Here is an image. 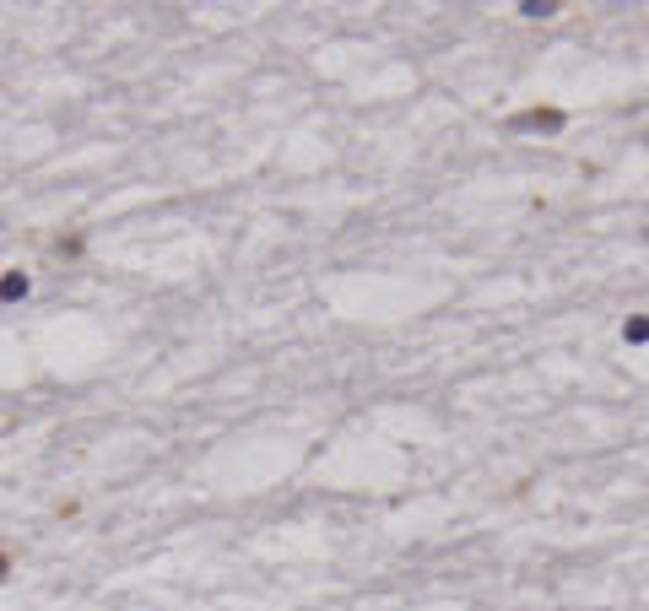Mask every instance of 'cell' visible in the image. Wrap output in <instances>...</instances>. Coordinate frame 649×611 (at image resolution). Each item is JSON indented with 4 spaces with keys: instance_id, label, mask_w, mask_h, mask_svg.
<instances>
[{
    "instance_id": "cell-1",
    "label": "cell",
    "mask_w": 649,
    "mask_h": 611,
    "mask_svg": "<svg viewBox=\"0 0 649 611\" xmlns=\"http://www.w3.org/2000/svg\"><path fill=\"white\" fill-rule=\"evenodd\" d=\"M509 125H514V130H563L568 114H563V109H520Z\"/></svg>"
},
{
    "instance_id": "cell-2",
    "label": "cell",
    "mask_w": 649,
    "mask_h": 611,
    "mask_svg": "<svg viewBox=\"0 0 649 611\" xmlns=\"http://www.w3.org/2000/svg\"><path fill=\"white\" fill-rule=\"evenodd\" d=\"M28 292H33L28 271H6V276H0V303H17V298H28Z\"/></svg>"
},
{
    "instance_id": "cell-3",
    "label": "cell",
    "mask_w": 649,
    "mask_h": 611,
    "mask_svg": "<svg viewBox=\"0 0 649 611\" xmlns=\"http://www.w3.org/2000/svg\"><path fill=\"white\" fill-rule=\"evenodd\" d=\"M622 341H633V347H644V341H649V314H633V320L622 325Z\"/></svg>"
},
{
    "instance_id": "cell-4",
    "label": "cell",
    "mask_w": 649,
    "mask_h": 611,
    "mask_svg": "<svg viewBox=\"0 0 649 611\" xmlns=\"http://www.w3.org/2000/svg\"><path fill=\"white\" fill-rule=\"evenodd\" d=\"M525 17H552V11H558V6H552V0H525Z\"/></svg>"
},
{
    "instance_id": "cell-5",
    "label": "cell",
    "mask_w": 649,
    "mask_h": 611,
    "mask_svg": "<svg viewBox=\"0 0 649 611\" xmlns=\"http://www.w3.org/2000/svg\"><path fill=\"white\" fill-rule=\"evenodd\" d=\"M6 574H11V547L0 541V579H6Z\"/></svg>"
}]
</instances>
